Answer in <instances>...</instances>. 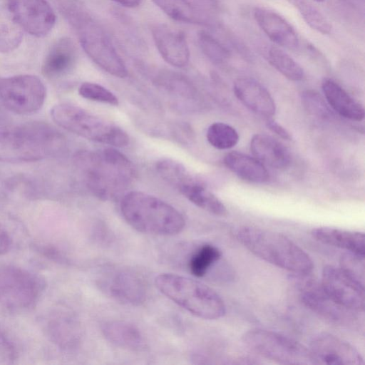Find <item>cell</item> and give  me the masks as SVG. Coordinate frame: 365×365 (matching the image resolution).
<instances>
[{
    "instance_id": "1",
    "label": "cell",
    "mask_w": 365,
    "mask_h": 365,
    "mask_svg": "<svg viewBox=\"0 0 365 365\" xmlns=\"http://www.w3.org/2000/svg\"><path fill=\"white\" fill-rule=\"evenodd\" d=\"M74 163L89 190L105 200L118 197L136 175L129 158L113 148L79 151L74 155Z\"/></svg>"
},
{
    "instance_id": "2",
    "label": "cell",
    "mask_w": 365,
    "mask_h": 365,
    "mask_svg": "<svg viewBox=\"0 0 365 365\" xmlns=\"http://www.w3.org/2000/svg\"><path fill=\"white\" fill-rule=\"evenodd\" d=\"M63 136L39 123L0 130V162H36L59 155L65 148Z\"/></svg>"
},
{
    "instance_id": "3",
    "label": "cell",
    "mask_w": 365,
    "mask_h": 365,
    "mask_svg": "<svg viewBox=\"0 0 365 365\" xmlns=\"http://www.w3.org/2000/svg\"><path fill=\"white\" fill-rule=\"evenodd\" d=\"M239 242L257 257L298 275H308L314 268L312 259L287 236L255 227H242Z\"/></svg>"
},
{
    "instance_id": "4",
    "label": "cell",
    "mask_w": 365,
    "mask_h": 365,
    "mask_svg": "<svg viewBox=\"0 0 365 365\" xmlns=\"http://www.w3.org/2000/svg\"><path fill=\"white\" fill-rule=\"evenodd\" d=\"M120 211L129 225L144 234L175 235L185 225L183 215L176 208L143 192L126 193L120 202Z\"/></svg>"
},
{
    "instance_id": "5",
    "label": "cell",
    "mask_w": 365,
    "mask_h": 365,
    "mask_svg": "<svg viewBox=\"0 0 365 365\" xmlns=\"http://www.w3.org/2000/svg\"><path fill=\"white\" fill-rule=\"evenodd\" d=\"M154 282L163 294L199 318L217 319L226 312L221 297L198 280L173 273H162L156 276Z\"/></svg>"
},
{
    "instance_id": "6",
    "label": "cell",
    "mask_w": 365,
    "mask_h": 365,
    "mask_svg": "<svg viewBox=\"0 0 365 365\" xmlns=\"http://www.w3.org/2000/svg\"><path fill=\"white\" fill-rule=\"evenodd\" d=\"M63 14L76 31L83 51L96 65L115 77L127 76L128 71L124 61L111 41L79 3L66 9Z\"/></svg>"
},
{
    "instance_id": "7",
    "label": "cell",
    "mask_w": 365,
    "mask_h": 365,
    "mask_svg": "<svg viewBox=\"0 0 365 365\" xmlns=\"http://www.w3.org/2000/svg\"><path fill=\"white\" fill-rule=\"evenodd\" d=\"M53 120L60 127L89 140L115 147L129 143L128 134L115 124L71 103H58L51 109Z\"/></svg>"
},
{
    "instance_id": "8",
    "label": "cell",
    "mask_w": 365,
    "mask_h": 365,
    "mask_svg": "<svg viewBox=\"0 0 365 365\" xmlns=\"http://www.w3.org/2000/svg\"><path fill=\"white\" fill-rule=\"evenodd\" d=\"M46 284L38 275L24 268L0 264V309L22 313L33 309L42 296Z\"/></svg>"
},
{
    "instance_id": "9",
    "label": "cell",
    "mask_w": 365,
    "mask_h": 365,
    "mask_svg": "<svg viewBox=\"0 0 365 365\" xmlns=\"http://www.w3.org/2000/svg\"><path fill=\"white\" fill-rule=\"evenodd\" d=\"M243 343L257 354L284 364H313L309 348L279 333L262 329L245 332Z\"/></svg>"
},
{
    "instance_id": "10",
    "label": "cell",
    "mask_w": 365,
    "mask_h": 365,
    "mask_svg": "<svg viewBox=\"0 0 365 365\" xmlns=\"http://www.w3.org/2000/svg\"><path fill=\"white\" fill-rule=\"evenodd\" d=\"M46 89L36 76L20 74L0 78V105L19 115L38 112L43 106Z\"/></svg>"
},
{
    "instance_id": "11",
    "label": "cell",
    "mask_w": 365,
    "mask_h": 365,
    "mask_svg": "<svg viewBox=\"0 0 365 365\" xmlns=\"http://www.w3.org/2000/svg\"><path fill=\"white\" fill-rule=\"evenodd\" d=\"M96 284L106 296L128 306L143 304L148 295L146 281L141 274L130 268L106 267L98 274Z\"/></svg>"
},
{
    "instance_id": "12",
    "label": "cell",
    "mask_w": 365,
    "mask_h": 365,
    "mask_svg": "<svg viewBox=\"0 0 365 365\" xmlns=\"http://www.w3.org/2000/svg\"><path fill=\"white\" fill-rule=\"evenodd\" d=\"M321 284L328 295L341 307L353 312L364 311V286L349 277L339 267H324Z\"/></svg>"
},
{
    "instance_id": "13",
    "label": "cell",
    "mask_w": 365,
    "mask_h": 365,
    "mask_svg": "<svg viewBox=\"0 0 365 365\" xmlns=\"http://www.w3.org/2000/svg\"><path fill=\"white\" fill-rule=\"evenodd\" d=\"M23 31L36 37L46 36L56 23L55 13L46 0H5Z\"/></svg>"
},
{
    "instance_id": "14",
    "label": "cell",
    "mask_w": 365,
    "mask_h": 365,
    "mask_svg": "<svg viewBox=\"0 0 365 365\" xmlns=\"http://www.w3.org/2000/svg\"><path fill=\"white\" fill-rule=\"evenodd\" d=\"M309 350L314 364H364L359 351L349 342L331 334L323 333L311 341Z\"/></svg>"
},
{
    "instance_id": "15",
    "label": "cell",
    "mask_w": 365,
    "mask_h": 365,
    "mask_svg": "<svg viewBox=\"0 0 365 365\" xmlns=\"http://www.w3.org/2000/svg\"><path fill=\"white\" fill-rule=\"evenodd\" d=\"M151 33L159 53L168 63L178 68L188 64L190 49L183 32L166 24H155Z\"/></svg>"
},
{
    "instance_id": "16",
    "label": "cell",
    "mask_w": 365,
    "mask_h": 365,
    "mask_svg": "<svg viewBox=\"0 0 365 365\" xmlns=\"http://www.w3.org/2000/svg\"><path fill=\"white\" fill-rule=\"evenodd\" d=\"M44 326L46 335L58 348L73 351L79 347L82 339L81 326L70 311L53 312L48 316Z\"/></svg>"
},
{
    "instance_id": "17",
    "label": "cell",
    "mask_w": 365,
    "mask_h": 365,
    "mask_svg": "<svg viewBox=\"0 0 365 365\" xmlns=\"http://www.w3.org/2000/svg\"><path fill=\"white\" fill-rule=\"evenodd\" d=\"M300 299L314 312L335 323L344 324L354 318V312L336 303L321 283L308 280L300 284Z\"/></svg>"
},
{
    "instance_id": "18",
    "label": "cell",
    "mask_w": 365,
    "mask_h": 365,
    "mask_svg": "<svg viewBox=\"0 0 365 365\" xmlns=\"http://www.w3.org/2000/svg\"><path fill=\"white\" fill-rule=\"evenodd\" d=\"M253 16L260 29L278 46L289 49H297L300 46L297 31L279 14L264 7H256Z\"/></svg>"
},
{
    "instance_id": "19",
    "label": "cell",
    "mask_w": 365,
    "mask_h": 365,
    "mask_svg": "<svg viewBox=\"0 0 365 365\" xmlns=\"http://www.w3.org/2000/svg\"><path fill=\"white\" fill-rule=\"evenodd\" d=\"M237 99L252 112L272 118L276 113V104L269 91L259 82L248 77L237 78L233 85Z\"/></svg>"
},
{
    "instance_id": "20",
    "label": "cell",
    "mask_w": 365,
    "mask_h": 365,
    "mask_svg": "<svg viewBox=\"0 0 365 365\" xmlns=\"http://www.w3.org/2000/svg\"><path fill=\"white\" fill-rule=\"evenodd\" d=\"M175 188L192 203L210 214L220 217L227 214L222 202L190 172L178 181Z\"/></svg>"
},
{
    "instance_id": "21",
    "label": "cell",
    "mask_w": 365,
    "mask_h": 365,
    "mask_svg": "<svg viewBox=\"0 0 365 365\" xmlns=\"http://www.w3.org/2000/svg\"><path fill=\"white\" fill-rule=\"evenodd\" d=\"M77 58L76 46L72 39L63 37L50 48L41 66V72L48 78H55L68 73Z\"/></svg>"
},
{
    "instance_id": "22",
    "label": "cell",
    "mask_w": 365,
    "mask_h": 365,
    "mask_svg": "<svg viewBox=\"0 0 365 365\" xmlns=\"http://www.w3.org/2000/svg\"><path fill=\"white\" fill-rule=\"evenodd\" d=\"M101 331L108 341L120 349L140 352L146 348L141 331L130 322L110 320L102 324Z\"/></svg>"
},
{
    "instance_id": "23",
    "label": "cell",
    "mask_w": 365,
    "mask_h": 365,
    "mask_svg": "<svg viewBox=\"0 0 365 365\" xmlns=\"http://www.w3.org/2000/svg\"><path fill=\"white\" fill-rule=\"evenodd\" d=\"M250 150L255 158L273 168L284 169L291 163L288 150L281 143L265 134L252 136Z\"/></svg>"
},
{
    "instance_id": "24",
    "label": "cell",
    "mask_w": 365,
    "mask_h": 365,
    "mask_svg": "<svg viewBox=\"0 0 365 365\" xmlns=\"http://www.w3.org/2000/svg\"><path fill=\"white\" fill-rule=\"evenodd\" d=\"M322 87L327 103L339 115L351 120H364L363 106L336 82L331 78H324Z\"/></svg>"
},
{
    "instance_id": "25",
    "label": "cell",
    "mask_w": 365,
    "mask_h": 365,
    "mask_svg": "<svg viewBox=\"0 0 365 365\" xmlns=\"http://www.w3.org/2000/svg\"><path fill=\"white\" fill-rule=\"evenodd\" d=\"M317 240L361 257H365L364 234L330 227H319L312 230Z\"/></svg>"
},
{
    "instance_id": "26",
    "label": "cell",
    "mask_w": 365,
    "mask_h": 365,
    "mask_svg": "<svg viewBox=\"0 0 365 365\" xmlns=\"http://www.w3.org/2000/svg\"><path fill=\"white\" fill-rule=\"evenodd\" d=\"M226 167L241 179L254 183H264L269 178L263 163L255 157L232 151L224 158Z\"/></svg>"
},
{
    "instance_id": "27",
    "label": "cell",
    "mask_w": 365,
    "mask_h": 365,
    "mask_svg": "<svg viewBox=\"0 0 365 365\" xmlns=\"http://www.w3.org/2000/svg\"><path fill=\"white\" fill-rule=\"evenodd\" d=\"M172 19L186 24H212L210 19L188 0H151Z\"/></svg>"
},
{
    "instance_id": "28",
    "label": "cell",
    "mask_w": 365,
    "mask_h": 365,
    "mask_svg": "<svg viewBox=\"0 0 365 365\" xmlns=\"http://www.w3.org/2000/svg\"><path fill=\"white\" fill-rule=\"evenodd\" d=\"M23 29L15 20L5 0H0V52L17 48L23 39Z\"/></svg>"
},
{
    "instance_id": "29",
    "label": "cell",
    "mask_w": 365,
    "mask_h": 365,
    "mask_svg": "<svg viewBox=\"0 0 365 365\" xmlns=\"http://www.w3.org/2000/svg\"><path fill=\"white\" fill-rule=\"evenodd\" d=\"M222 258L220 249L212 244H204L191 255L188 261L190 273L198 278L207 275Z\"/></svg>"
},
{
    "instance_id": "30",
    "label": "cell",
    "mask_w": 365,
    "mask_h": 365,
    "mask_svg": "<svg viewBox=\"0 0 365 365\" xmlns=\"http://www.w3.org/2000/svg\"><path fill=\"white\" fill-rule=\"evenodd\" d=\"M267 58L269 63L289 80L299 81L303 79L304 73L302 68L282 48L270 47L267 52Z\"/></svg>"
},
{
    "instance_id": "31",
    "label": "cell",
    "mask_w": 365,
    "mask_h": 365,
    "mask_svg": "<svg viewBox=\"0 0 365 365\" xmlns=\"http://www.w3.org/2000/svg\"><path fill=\"white\" fill-rule=\"evenodd\" d=\"M299 12L304 21L313 29L322 34L331 33L332 26L325 16L307 0H287Z\"/></svg>"
},
{
    "instance_id": "32",
    "label": "cell",
    "mask_w": 365,
    "mask_h": 365,
    "mask_svg": "<svg viewBox=\"0 0 365 365\" xmlns=\"http://www.w3.org/2000/svg\"><path fill=\"white\" fill-rule=\"evenodd\" d=\"M198 46L203 54L213 63L222 65L227 63L230 58V51L206 31H200L197 36Z\"/></svg>"
},
{
    "instance_id": "33",
    "label": "cell",
    "mask_w": 365,
    "mask_h": 365,
    "mask_svg": "<svg viewBox=\"0 0 365 365\" xmlns=\"http://www.w3.org/2000/svg\"><path fill=\"white\" fill-rule=\"evenodd\" d=\"M206 138L212 146L220 150L232 148L239 140L237 130L232 126L221 122L213 123L208 127Z\"/></svg>"
},
{
    "instance_id": "34",
    "label": "cell",
    "mask_w": 365,
    "mask_h": 365,
    "mask_svg": "<svg viewBox=\"0 0 365 365\" xmlns=\"http://www.w3.org/2000/svg\"><path fill=\"white\" fill-rule=\"evenodd\" d=\"M78 93L83 98L90 101L112 106L118 105V98L111 91L96 83H83L78 88Z\"/></svg>"
},
{
    "instance_id": "35",
    "label": "cell",
    "mask_w": 365,
    "mask_h": 365,
    "mask_svg": "<svg viewBox=\"0 0 365 365\" xmlns=\"http://www.w3.org/2000/svg\"><path fill=\"white\" fill-rule=\"evenodd\" d=\"M339 267L358 283L364 286V257L347 252L341 257Z\"/></svg>"
},
{
    "instance_id": "36",
    "label": "cell",
    "mask_w": 365,
    "mask_h": 365,
    "mask_svg": "<svg viewBox=\"0 0 365 365\" xmlns=\"http://www.w3.org/2000/svg\"><path fill=\"white\" fill-rule=\"evenodd\" d=\"M302 101L305 108L312 115L325 118L329 114L324 99L314 91L309 90L304 92Z\"/></svg>"
},
{
    "instance_id": "37",
    "label": "cell",
    "mask_w": 365,
    "mask_h": 365,
    "mask_svg": "<svg viewBox=\"0 0 365 365\" xmlns=\"http://www.w3.org/2000/svg\"><path fill=\"white\" fill-rule=\"evenodd\" d=\"M18 358V349L11 336L0 328V364H10Z\"/></svg>"
},
{
    "instance_id": "38",
    "label": "cell",
    "mask_w": 365,
    "mask_h": 365,
    "mask_svg": "<svg viewBox=\"0 0 365 365\" xmlns=\"http://www.w3.org/2000/svg\"><path fill=\"white\" fill-rule=\"evenodd\" d=\"M266 125L272 132L274 133L282 139L291 140L292 136L289 131L272 118H267Z\"/></svg>"
},
{
    "instance_id": "39",
    "label": "cell",
    "mask_w": 365,
    "mask_h": 365,
    "mask_svg": "<svg viewBox=\"0 0 365 365\" xmlns=\"http://www.w3.org/2000/svg\"><path fill=\"white\" fill-rule=\"evenodd\" d=\"M11 239L6 230L0 223V255L6 253L11 248Z\"/></svg>"
},
{
    "instance_id": "40",
    "label": "cell",
    "mask_w": 365,
    "mask_h": 365,
    "mask_svg": "<svg viewBox=\"0 0 365 365\" xmlns=\"http://www.w3.org/2000/svg\"><path fill=\"white\" fill-rule=\"evenodd\" d=\"M115 3H118V4L128 7V8H134L138 6L141 0H110Z\"/></svg>"
},
{
    "instance_id": "41",
    "label": "cell",
    "mask_w": 365,
    "mask_h": 365,
    "mask_svg": "<svg viewBox=\"0 0 365 365\" xmlns=\"http://www.w3.org/2000/svg\"><path fill=\"white\" fill-rule=\"evenodd\" d=\"M203 2L209 4L210 6L217 7L218 5V0H201Z\"/></svg>"
},
{
    "instance_id": "42",
    "label": "cell",
    "mask_w": 365,
    "mask_h": 365,
    "mask_svg": "<svg viewBox=\"0 0 365 365\" xmlns=\"http://www.w3.org/2000/svg\"><path fill=\"white\" fill-rule=\"evenodd\" d=\"M316 1H318V2H322V1H324V0H314Z\"/></svg>"
}]
</instances>
